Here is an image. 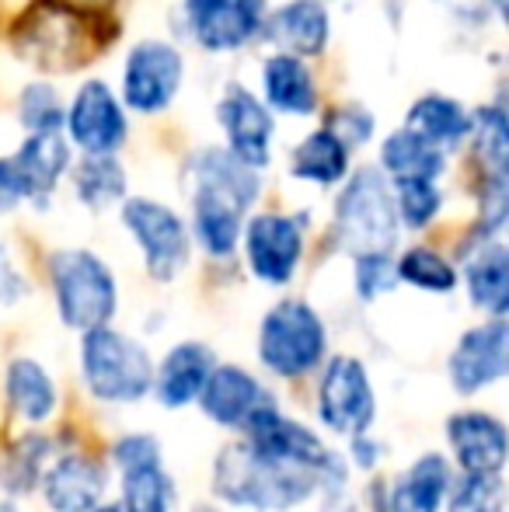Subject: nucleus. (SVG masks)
Masks as SVG:
<instances>
[{"label": "nucleus", "instance_id": "1", "mask_svg": "<svg viewBox=\"0 0 509 512\" xmlns=\"http://www.w3.org/2000/svg\"><path fill=\"white\" fill-rule=\"evenodd\" d=\"M192 234L210 258H231L241 244L245 213L262 196L258 171L234 161L224 147H203L189 161Z\"/></svg>", "mask_w": 509, "mask_h": 512}, {"label": "nucleus", "instance_id": "2", "mask_svg": "<svg viewBox=\"0 0 509 512\" xmlns=\"http://www.w3.org/2000/svg\"><path fill=\"white\" fill-rule=\"evenodd\" d=\"M318 488L321 478L314 471L272 464V460L258 457L245 439L220 450L217 471H213V492L220 499L258 512H286L307 502Z\"/></svg>", "mask_w": 509, "mask_h": 512}, {"label": "nucleus", "instance_id": "3", "mask_svg": "<svg viewBox=\"0 0 509 512\" xmlns=\"http://www.w3.org/2000/svg\"><path fill=\"white\" fill-rule=\"evenodd\" d=\"M335 234L353 255H391L401 223L394 209L391 182L377 164L356 168L335 199Z\"/></svg>", "mask_w": 509, "mask_h": 512}, {"label": "nucleus", "instance_id": "4", "mask_svg": "<svg viewBox=\"0 0 509 512\" xmlns=\"http://www.w3.org/2000/svg\"><path fill=\"white\" fill-rule=\"evenodd\" d=\"M49 283H53L60 321L74 331L105 328L119 307L116 276H112V269L95 251H53V258H49Z\"/></svg>", "mask_w": 509, "mask_h": 512}, {"label": "nucleus", "instance_id": "5", "mask_svg": "<svg viewBox=\"0 0 509 512\" xmlns=\"http://www.w3.org/2000/svg\"><path fill=\"white\" fill-rule=\"evenodd\" d=\"M81 370L88 391L109 405H133V401L147 398V391L154 387L150 352L123 331H112L109 324L84 331Z\"/></svg>", "mask_w": 509, "mask_h": 512}, {"label": "nucleus", "instance_id": "6", "mask_svg": "<svg viewBox=\"0 0 509 512\" xmlns=\"http://www.w3.org/2000/svg\"><path fill=\"white\" fill-rule=\"evenodd\" d=\"M325 349V321L304 300H279L258 328V359L276 377H304L325 359Z\"/></svg>", "mask_w": 509, "mask_h": 512}, {"label": "nucleus", "instance_id": "7", "mask_svg": "<svg viewBox=\"0 0 509 512\" xmlns=\"http://www.w3.org/2000/svg\"><path fill=\"white\" fill-rule=\"evenodd\" d=\"M185 84V56L175 42L140 39L123 60V108L161 115L175 105Z\"/></svg>", "mask_w": 509, "mask_h": 512}, {"label": "nucleus", "instance_id": "8", "mask_svg": "<svg viewBox=\"0 0 509 512\" xmlns=\"http://www.w3.org/2000/svg\"><path fill=\"white\" fill-rule=\"evenodd\" d=\"M123 223L133 234L136 248H140L143 265L157 283H171V279L182 276L185 265H189L192 241L189 227L175 209L157 203V199L133 196L123 203Z\"/></svg>", "mask_w": 509, "mask_h": 512}, {"label": "nucleus", "instance_id": "9", "mask_svg": "<svg viewBox=\"0 0 509 512\" xmlns=\"http://www.w3.org/2000/svg\"><path fill=\"white\" fill-rule=\"evenodd\" d=\"M63 136L70 150H81L84 157H116L129 140V115L119 95L102 81L91 77L70 98L63 112Z\"/></svg>", "mask_w": 509, "mask_h": 512}, {"label": "nucleus", "instance_id": "10", "mask_svg": "<svg viewBox=\"0 0 509 512\" xmlns=\"http://www.w3.org/2000/svg\"><path fill=\"white\" fill-rule=\"evenodd\" d=\"M185 32L203 53H241L262 39L269 0H185Z\"/></svg>", "mask_w": 509, "mask_h": 512}, {"label": "nucleus", "instance_id": "11", "mask_svg": "<svg viewBox=\"0 0 509 512\" xmlns=\"http://www.w3.org/2000/svg\"><path fill=\"white\" fill-rule=\"evenodd\" d=\"M241 244L258 283L286 286L304 258V220L286 213H255L241 230Z\"/></svg>", "mask_w": 509, "mask_h": 512}, {"label": "nucleus", "instance_id": "12", "mask_svg": "<svg viewBox=\"0 0 509 512\" xmlns=\"http://www.w3.org/2000/svg\"><path fill=\"white\" fill-rule=\"evenodd\" d=\"M217 122L224 129V150L245 168L262 171L272 164L276 119L262 105V98L241 81H231L217 102Z\"/></svg>", "mask_w": 509, "mask_h": 512}, {"label": "nucleus", "instance_id": "13", "mask_svg": "<svg viewBox=\"0 0 509 512\" xmlns=\"http://www.w3.org/2000/svg\"><path fill=\"white\" fill-rule=\"evenodd\" d=\"M377 415L374 384L360 359L335 356L318 387V418L342 436H367Z\"/></svg>", "mask_w": 509, "mask_h": 512}, {"label": "nucleus", "instance_id": "14", "mask_svg": "<svg viewBox=\"0 0 509 512\" xmlns=\"http://www.w3.org/2000/svg\"><path fill=\"white\" fill-rule=\"evenodd\" d=\"M509 370V328L506 321H485L464 331L450 352V380L461 394H478L482 387L503 380Z\"/></svg>", "mask_w": 509, "mask_h": 512}, {"label": "nucleus", "instance_id": "15", "mask_svg": "<svg viewBox=\"0 0 509 512\" xmlns=\"http://www.w3.org/2000/svg\"><path fill=\"white\" fill-rule=\"evenodd\" d=\"M262 39L276 46V53L314 60L332 39V14L321 0H286L265 14Z\"/></svg>", "mask_w": 509, "mask_h": 512}, {"label": "nucleus", "instance_id": "16", "mask_svg": "<svg viewBox=\"0 0 509 512\" xmlns=\"http://www.w3.org/2000/svg\"><path fill=\"white\" fill-rule=\"evenodd\" d=\"M199 405L224 429H245L258 411L276 408V401L241 366H213L210 380H206L203 394H199Z\"/></svg>", "mask_w": 509, "mask_h": 512}, {"label": "nucleus", "instance_id": "17", "mask_svg": "<svg viewBox=\"0 0 509 512\" xmlns=\"http://www.w3.org/2000/svg\"><path fill=\"white\" fill-rule=\"evenodd\" d=\"M447 443L464 474H503L506 425L485 411H461L447 422Z\"/></svg>", "mask_w": 509, "mask_h": 512}, {"label": "nucleus", "instance_id": "18", "mask_svg": "<svg viewBox=\"0 0 509 512\" xmlns=\"http://www.w3.org/2000/svg\"><path fill=\"white\" fill-rule=\"evenodd\" d=\"M11 161L28 189V203L46 206L53 199L60 178L70 175V168H74V150H70L63 129H56V133H28L21 140V147L11 154Z\"/></svg>", "mask_w": 509, "mask_h": 512}, {"label": "nucleus", "instance_id": "19", "mask_svg": "<svg viewBox=\"0 0 509 512\" xmlns=\"http://www.w3.org/2000/svg\"><path fill=\"white\" fill-rule=\"evenodd\" d=\"M262 105L269 112L293 115V119H307L321 108L318 81L307 60L286 53H272L262 63Z\"/></svg>", "mask_w": 509, "mask_h": 512}, {"label": "nucleus", "instance_id": "20", "mask_svg": "<svg viewBox=\"0 0 509 512\" xmlns=\"http://www.w3.org/2000/svg\"><path fill=\"white\" fill-rule=\"evenodd\" d=\"M105 488H109L105 467L95 457H81V453L60 457L42 478V495L53 512H95Z\"/></svg>", "mask_w": 509, "mask_h": 512}, {"label": "nucleus", "instance_id": "21", "mask_svg": "<svg viewBox=\"0 0 509 512\" xmlns=\"http://www.w3.org/2000/svg\"><path fill=\"white\" fill-rule=\"evenodd\" d=\"M213 366V349L203 342H182L164 356V363L154 370V391L157 401L164 408H185L192 401H199L206 380H210Z\"/></svg>", "mask_w": 509, "mask_h": 512}, {"label": "nucleus", "instance_id": "22", "mask_svg": "<svg viewBox=\"0 0 509 512\" xmlns=\"http://www.w3.org/2000/svg\"><path fill=\"white\" fill-rule=\"evenodd\" d=\"M405 129L415 133L419 140L433 143L436 150L450 154V150L464 147L471 136V112L464 108V102L440 91H429V95L415 98L412 108L405 115Z\"/></svg>", "mask_w": 509, "mask_h": 512}, {"label": "nucleus", "instance_id": "23", "mask_svg": "<svg viewBox=\"0 0 509 512\" xmlns=\"http://www.w3.org/2000/svg\"><path fill=\"white\" fill-rule=\"evenodd\" d=\"M464 283H468V297L478 310L499 321L509 307V255L506 244L499 237L478 241L471 251L468 265H464Z\"/></svg>", "mask_w": 509, "mask_h": 512}, {"label": "nucleus", "instance_id": "24", "mask_svg": "<svg viewBox=\"0 0 509 512\" xmlns=\"http://www.w3.org/2000/svg\"><path fill=\"white\" fill-rule=\"evenodd\" d=\"M377 168H381V175L391 185L394 182H440V175L447 171V154L401 126L384 136L381 164H377Z\"/></svg>", "mask_w": 509, "mask_h": 512}, {"label": "nucleus", "instance_id": "25", "mask_svg": "<svg viewBox=\"0 0 509 512\" xmlns=\"http://www.w3.org/2000/svg\"><path fill=\"white\" fill-rule=\"evenodd\" d=\"M349 154H353V150H349L339 136L321 126V129H314V133H307L304 140L293 147L290 175L297 178V182L332 189V185L349 178Z\"/></svg>", "mask_w": 509, "mask_h": 512}, {"label": "nucleus", "instance_id": "26", "mask_svg": "<svg viewBox=\"0 0 509 512\" xmlns=\"http://www.w3.org/2000/svg\"><path fill=\"white\" fill-rule=\"evenodd\" d=\"M450 492V464L440 453L419 457L391 488L387 512H440Z\"/></svg>", "mask_w": 509, "mask_h": 512}, {"label": "nucleus", "instance_id": "27", "mask_svg": "<svg viewBox=\"0 0 509 512\" xmlns=\"http://www.w3.org/2000/svg\"><path fill=\"white\" fill-rule=\"evenodd\" d=\"M4 387H7V401L14 405L25 422H46L49 415L56 411V384L42 363L35 359H14L7 366V377H4Z\"/></svg>", "mask_w": 509, "mask_h": 512}, {"label": "nucleus", "instance_id": "28", "mask_svg": "<svg viewBox=\"0 0 509 512\" xmlns=\"http://www.w3.org/2000/svg\"><path fill=\"white\" fill-rule=\"evenodd\" d=\"M74 192L88 209H109L119 199H126V168L119 157H81L70 168Z\"/></svg>", "mask_w": 509, "mask_h": 512}, {"label": "nucleus", "instance_id": "29", "mask_svg": "<svg viewBox=\"0 0 509 512\" xmlns=\"http://www.w3.org/2000/svg\"><path fill=\"white\" fill-rule=\"evenodd\" d=\"M471 147L482 164V175L506 171L509 164V119L503 102H489L471 112Z\"/></svg>", "mask_w": 509, "mask_h": 512}, {"label": "nucleus", "instance_id": "30", "mask_svg": "<svg viewBox=\"0 0 509 512\" xmlns=\"http://www.w3.org/2000/svg\"><path fill=\"white\" fill-rule=\"evenodd\" d=\"M178 492L161 464H143L123 471V509L126 512H175Z\"/></svg>", "mask_w": 509, "mask_h": 512}, {"label": "nucleus", "instance_id": "31", "mask_svg": "<svg viewBox=\"0 0 509 512\" xmlns=\"http://www.w3.org/2000/svg\"><path fill=\"white\" fill-rule=\"evenodd\" d=\"M394 269H398V283H408L426 293H450L457 286L454 262H447L436 248H408L394 262Z\"/></svg>", "mask_w": 509, "mask_h": 512}, {"label": "nucleus", "instance_id": "32", "mask_svg": "<svg viewBox=\"0 0 509 512\" xmlns=\"http://www.w3.org/2000/svg\"><path fill=\"white\" fill-rule=\"evenodd\" d=\"M391 192L398 223L408 230H426L443 209V192L436 182H394Z\"/></svg>", "mask_w": 509, "mask_h": 512}, {"label": "nucleus", "instance_id": "33", "mask_svg": "<svg viewBox=\"0 0 509 512\" xmlns=\"http://www.w3.org/2000/svg\"><path fill=\"white\" fill-rule=\"evenodd\" d=\"M63 112L67 108L49 81L25 84L18 98V122L25 133H56V129H63Z\"/></svg>", "mask_w": 509, "mask_h": 512}, {"label": "nucleus", "instance_id": "34", "mask_svg": "<svg viewBox=\"0 0 509 512\" xmlns=\"http://www.w3.org/2000/svg\"><path fill=\"white\" fill-rule=\"evenodd\" d=\"M450 512H503V474H464L450 481Z\"/></svg>", "mask_w": 509, "mask_h": 512}, {"label": "nucleus", "instance_id": "35", "mask_svg": "<svg viewBox=\"0 0 509 512\" xmlns=\"http://www.w3.org/2000/svg\"><path fill=\"white\" fill-rule=\"evenodd\" d=\"M325 129L339 136L349 150H356V147H363V143L374 140L377 115L370 112L367 105H360V102H346V105H335L332 112H328Z\"/></svg>", "mask_w": 509, "mask_h": 512}, {"label": "nucleus", "instance_id": "36", "mask_svg": "<svg viewBox=\"0 0 509 512\" xmlns=\"http://www.w3.org/2000/svg\"><path fill=\"white\" fill-rule=\"evenodd\" d=\"M398 286V269L391 255H356V293L360 300H377Z\"/></svg>", "mask_w": 509, "mask_h": 512}, {"label": "nucleus", "instance_id": "37", "mask_svg": "<svg viewBox=\"0 0 509 512\" xmlns=\"http://www.w3.org/2000/svg\"><path fill=\"white\" fill-rule=\"evenodd\" d=\"M112 460H116L123 471L129 467H143V464H161V446H157L154 436H123L112 450Z\"/></svg>", "mask_w": 509, "mask_h": 512}, {"label": "nucleus", "instance_id": "38", "mask_svg": "<svg viewBox=\"0 0 509 512\" xmlns=\"http://www.w3.org/2000/svg\"><path fill=\"white\" fill-rule=\"evenodd\" d=\"M21 203H28L25 182H21L11 157H0V213H14Z\"/></svg>", "mask_w": 509, "mask_h": 512}, {"label": "nucleus", "instance_id": "39", "mask_svg": "<svg viewBox=\"0 0 509 512\" xmlns=\"http://www.w3.org/2000/svg\"><path fill=\"white\" fill-rule=\"evenodd\" d=\"M28 293V279L21 276V269L14 265L11 251L0 244V304H18L21 297Z\"/></svg>", "mask_w": 509, "mask_h": 512}, {"label": "nucleus", "instance_id": "40", "mask_svg": "<svg viewBox=\"0 0 509 512\" xmlns=\"http://www.w3.org/2000/svg\"><path fill=\"white\" fill-rule=\"evenodd\" d=\"M353 450H356V464L360 467H374L381 460V443H374L370 436H353Z\"/></svg>", "mask_w": 509, "mask_h": 512}, {"label": "nucleus", "instance_id": "41", "mask_svg": "<svg viewBox=\"0 0 509 512\" xmlns=\"http://www.w3.org/2000/svg\"><path fill=\"white\" fill-rule=\"evenodd\" d=\"M492 7H496V18H506V0H492Z\"/></svg>", "mask_w": 509, "mask_h": 512}, {"label": "nucleus", "instance_id": "42", "mask_svg": "<svg viewBox=\"0 0 509 512\" xmlns=\"http://www.w3.org/2000/svg\"><path fill=\"white\" fill-rule=\"evenodd\" d=\"M95 512H126L123 506H98Z\"/></svg>", "mask_w": 509, "mask_h": 512}, {"label": "nucleus", "instance_id": "43", "mask_svg": "<svg viewBox=\"0 0 509 512\" xmlns=\"http://www.w3.org/2000/svg\"><path fill=\"white\" fill-rule=\"evenodd\" d=\"M84 4H109V0H84Z\"/></svg>", "mask_w": 509, "mask_h": 512}, {"label": "nucleus", "instance_id": "44", "mask_svg": "<svg viewBox=\"0 0 509 512\" xmlns=\"http://www.w3.org/2000/svg\"><path fill=\"white\" fill-rule=\"evenodd\" d=\"M321 4H325V0H321Z\"/></svg>", "mask_w": 509, "mask_h": 512}]
</instances>
